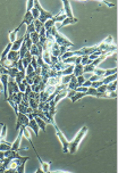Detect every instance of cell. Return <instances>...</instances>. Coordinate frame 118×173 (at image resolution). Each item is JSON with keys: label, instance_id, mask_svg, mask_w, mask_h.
Segmentation results:
<instances>
[{"label": "cell", "instance_id": "1f68e13d", "mask_svg": "<svg viewBox=\"0 0 118 173\" xmlns=\"http://www.w3.org/2000/svg\"><path fill=\"white\" fill-rule=\"evenodd\" d=\"M92 61L89 59V56H82V59H81V65L86 66V65H91Z\"/></svg>", "mask_w": 118, "mask_h": 173}, {"label": "cell", "instance_id": "e575fe53", "mask_svg": "<svg viewBox=\"0 0 118 173\" xmlns=\"http://www.w3.org/2000/svg\"><path fill=\"white\" fill-rule=\"evenodd\" d=\"M94 66L93 65H86V66H83V72L84 73H92L93 74V72H94Z\"/></svg>", "mask_w": 118, "mask_h": 173}, {"label": "cell", "instance_id": "c3c4849f", "mask_svg": "<svg viewBox=\"0 0 118 173\" xmlns=\"http://www.w3.org/2000/svg\"><path fill=\"white\" fill-rule=\"evenodd\" d=\"M91 84H92V82H90L89 80H86L84 83L82 84V86H84V88H90V86H91Z\"/></svg>", "mask_w": 118, "mask_h": 173}, {"label": "cell", "instance_id": "816d5d0a", "mask_svg": "<svg viewBox=\"0 0 118 173\" xmlns=\"http://www.w3.org/2000/svg\"><path fill=\"white\" fill-rule=\"evenodd\" d=\"M4 159H5V153L0 152V162H4Z\"/></svg>", "mask_w": 118, "mask_h": 173}, {"label": "cell", "instance_id": "b9f144b4", "mask_svg": "<svg viewBox=\"0 0 118 173\" xmlns=\"http://www.w3.org/2000/svg\"><path fill=\"white\" fill-rule=\"evenodd\" d=\"M42 81L41 75H35L33 79V84H40V82Z\"/></svg>", "mask_w": 118, "mask_h": 173}, {"label": "cell", "instance_id": "60d3db41", "mask_svg": "<svg viewBox=\"0 0 118 173\" xmlns=\"http://www.w3.org/2000/svg\"><path fill=\"white\" fill-rule=\"evenodd\" d=\"M59 50H60V56H63L65 52H67L68 50H69V47H66V46H60ZM60 56H59V57H60Z\"/></svg>", "mask_w": 118, "mask_h": 173}, {"label": "cell", "instance_id": "ab89813d", "mask_svg": "<svg viewBox=\"0 0 118 173\" xmlns=\"http://www.w3.org/2000/svg\"><path fill=\"white\" fill-rule=\"evenodd\" d=\"M112 41H114V38H112L111 35H109V36H107V38L102 41V43H104V44H112Z\"/></svg>", "mask_w": 118, "mask_h": 173}, {"label": "cell", "instance_id": "f5cc1de1", "mask_svg": "<svg viewBox=\"0 0 118 173\" xmlns=\"http://www.w3.org/2000/svg\"><path fill=\"white\" fill-rule=\"evenodd\" d=\"M49 173H70V172H66V171H53V172H49Z\"/></svg>", "mask_w": 118, "mask_h": 173}, {"label": "cell", "instance_id": "681fc988", "mask_svg": "<svg viewBox=\"0 0 118 173\" xmlns=\"http://www.w3.org/2000/svg\"><path fill=\"white\" fill-rule=\"evenodd\" d=\"M5 171H6V166L4 163H1L0 164V173H5Z\"/></svg>", "mask_w": 118, "mask_h": 173}, {"label": "cell", "instance_id": "bcb514c9", "mask_svg": "<svg viewBox=\"0 0 118 173\" xmlns=\"http://www.w3.org/2000/svg\"><path fill=\"white\" fill-rule=\"evenodd\" d=\"M100 5H104V6H108V7H115V4H110L108 1H102V2H99Z\"/></svg>", "mask_w": 118, "mask_h": 173}, {"label": "cell", "instance_id": "d6986e66", "mask_svg": "<svg viewBox=\"0 0 118 173\" xmlns=\"http://www.w3.org/2000/svg\"><path fill=\"white\" fill-rule=\"evenodd\" d=\"M10 98L14 103L16 105H19L22 103V98H23V92H17V94H14V95L11 96V97H8Z\"/></svg>", "mask_w": 118, "mask_h": 173}, {"label": "cell", "instance_id": "44dd1931", "mask_svg": "<svg viewBox=\"0 0 118 173\" xmlns=\"http://www.w3.org/2000/svg\"><path fill=\"white\" fill-rule=\"evenodd\" d=\"M117 80V73L116 74H112V75H109V76H106V78H102V83L103 84H109L111 82L116 81Z\"/></svg>", "mask_w": 118, "mask_h": 173}, {"label": "cell", "instance_id": "4dcf8cb0", "mask_svg": "<svg viewBox=\"0 0 118 173\" xmlns=\"http://www.w3.org/2000/svg\"><path fill=\"white\" fill-rule=\"evenodd\" d=\"M66 17H67V16L65 15V13H61V14H58L57 16H53L55 21H56V23H61Z\"/></svg>", "mask_w": 118, "mask_h": 173}, {"label": "cell", "instance_id": "52a82bcc", "mask_svg": "<svg viewBox=\"0 0 118 173\" xmlns=\"http://www.w3.org/2000/svg\"><path fill=\"white\" fill-rule=\"evenodd\" d=\"M32 148H33V150L35 152V155H36V157H38V159H39V162H40V164H41V170H42L44 173H49L50 172V165H51V162H43L42 159H41V157H40V155L38 154V152L35 150V148H34V146H32Z\"/></svg>", "mask_w": 118, "mask_h": 173}, {"label": "cell", "instance_id": "f907efd6", "mask_svg": "<svg viewBox=\"0 0 118 173\" xmlns=\"http://www.w3.org/2000/svg\"><path fill=\"white\" fill-rule=\"evenodd\" d=\"M5 173H16V170L15 169H7Z\"/></svg>", "mask_w": 118, "mask_h": 173}, {"label": "cell", "instance_id": "8992f818", "mask_svg": "<svg viewBox=\"0 0 118 173\" xmlns=\"http://www.w3.org/2000/svg\"><path fill=\"white\" fill-rule=\"evenodd\" d=\"M19 92V89H18V86L15 82L14 79H8V86H7V94H8V97H11L14 94H17Z\"/></svg>", "mask_w": 118, "mask_h": 173}, {"label": "cell", "instance_id": "83f0119b", "mask_svg": "<svg viewBox=\"0 0 118 173\" xmlns=\"http://www.w3.org/2000/svg\"><path fill=\"white\" fill-rule=\"evenodd\" d=\"M73 71H74V65H68L64 71H61V75H70L73 74Z\"/></svg>", "mask_w": 118, "mask_h": 173}, {"label": "cell", "instance_id": "7402d4cb", "mask_svg": "<svg viewBox=\"0 0 118 173\" xmlns=\"http://www.w3.org/2000/svg\"><path fill=\"white\" fill-rule=\"evenodd\" d=\"M77 88V81H76V78L73 75V78L70 79L69 83L67 84V90H75Z\"/></svg>", "mask_w": 118, "mask_h": 173}, {"label": "cell", "instance_id": "6da1fadb", "mask_svg": "<svg viewBox=\"0 0 118 173\" xmlns=\"http://www.w3.org/2000/svg\"><path fill=\"white\" fill-rule=\"evenodd\" d=\"M87 131H89V128L84 125V127H82V129L78 131V133L75 136V138L73 139L70 142H69V147H68V153L70 154V155H74L76 152H77V149L80 147V144H81V141L83 140L85 136H86V133H87Z\"/></svg>", "mask_w": 118, "mask_h": 173}, {"label": "cell", "instance_id": "5bb4252c", "mask_svg": "<svg viewBox=\"0 0 118 173\" xmlns=\"http://www.w3.org/2000/svg\"><path fill=\"white\" fill-rule=\"evenodd\" d=\"M59 48H60V46H58L56 42H53V44L51 46L50 50H49L51 56H53V57H59V56H60V50H59Z\"/></svg>", "mask_w": 118, "mask_h": 173}, {"label": "cell", "instance_id": "8fae6325", "mask_svg": "<svg viewBox=\"0 0 118 173\" xmlns=\"http://www.w3.org/2000/svg\"><path fill=\"white\" fill-rule=\"evenodd\" d=\"M57 32H58V30H57V27H56V26H52L51 29L47 30V31H45V36H47V39H48V40H52V41H55L53 39H55V35L57 34Z\"/></svg>", "mask_w": 118, "mask_h": 173}, {"label": "cell", "instance_id": "d4e9b609", "mask_svg": "<svg viewBox=\"0 0 118 173\" xmlns=\"http://www.w3.org/2000/svg\"><path fill=\"white\" fill-rule=\"evenodd\" d=\"M56 25V21H55V18L52 17V18H50V19H48L44 24H43V27L45 29V31L47 30H49V29H51L52 26H55Z\"/></svg>", "mask_w": 118, "mask_h": 173}, {"label": "cell", "instance_id": "d6a6232c", "mask_svg": "<svg viewBox=\"0 0 118 173\" xmlns=\"http://www.w3.org/2000/svg\"><path fill=\"white\" fill-rule=\"evenodd\" d=\"M30 52H31V55H32V56H34V57H39V56H41V55L39 54V50H38V47H36L35 44H33V46H32V48H31V50H30Z\"/></svg>", "mask_w": 118, "mask_h": 173}, {"label": "cell", "instance_id": "e0dca14e", "mask_svg": "<svg viewBox=\"0 0 118 173\" xmlns=\"http://www.w3.org/2000/svg\"><path fill=\"white\" fill-rule=\"evenodd\" d=\"M60 79L61 76H55V78H49L48 79V82H47V86H57L60 84Z\"/></svg>", "mask_w": 118, "mask_h": 173}, {"label": "cell", "instance_id": "277c9868", "mask_svg": "<svg viewBox=\"0 0 118 173\" xmlns=\"http://www.w3.org/2000/svg\"><path fill=\"white\" fill-rule=\"evenodd\" d=\"M28 122H30V120H28V117L26 116L25 114H21V113H18V114L16 115V125H15V131L18 132L22 127H26V128H27Z\"/></svg>", "mask_w": 118, "mask_h": 173}, {"label": "cell", "instance_id": "db71d44e", "mask_svg": "<svg viewBox=\"0 0 118 173\" xmlns=\"http://www.w3.org/2000/svg\"><path fill=\"white\" fill-rule=\"evenodd\" d=\"M35 173H44V172H43V171L41 170V169H38V170L35 171Z\"/></svg>", "mask_w": 118, "mask_h": 173}, {"label": "cell", "instance_id": "ee69618b", "mask_svg": "<svg viewBox=\"0 0 118 173\" xmlns=\"http://www.w3.org/2000/svg\"><path fill=\"white\" fill-rule=\"evenodd\" d=\"M75 94H76V91L75 90H68V92H67V98H73L74 96H75Z\"/></svg>", "mask_w": 118, "mask_h": 173}, {"label": "cell", "instance_id": "7bdbcfd3", "mask_svg": "<svg viewBox=\"0 0 118 173\" xmlns=\"http://www.w3.org/2000/svg\"><path fill=\"white\" fill-rule=\"evenodd\" d=\"M99 80H102V78L101 76L95 75V74H92V76L89 79V81H90V82H95V81H99Z\"/></svg>", "mask_w": 118, "mask_h": 173}, {"label": "cell", "instance_id": "cb8c5ba5", "mask_svg": "<svg viewBox=\"0 0 118 173\" xmlns=\"http://www.w3.org/2000/svg\"><path fill=\"white\" fill-rule=\"evenodd\" d=\"M117 80L116 81H114V82H111L109 84H107V92H116V90H117Z\"/></svg>", "mask_w": 118, "mask_h": 173}, {"label": "cell", "instance_id": "3957f363", "mask_svg": "<svg viewBox=\"0 0 118 173\" xmlns=\"http://www.w3.org/2000/svg\"><path fill=\"white\" fill-rule=\"evenodd\" d=\"M53 127H55V130H56V134H57V137H58V139L60 140V142H61V146H63V153H64V154H68L69 141H68L67 139H66V137L64 136V133L61 132V130L57 127V124H53Z\"/></svg>", "mask_w": 118, "mask_h": 173}, {"label": "cell", "instance_id": "7dc6e473", "mask_svg": "<svg viewBox=\"0 0 118 173\" xmlns=\"http://www.w3.org/2000/svg\"><path fill=\"white\" fill-rule=\"evenodd\" d=\"M31 91H32V89H31V86H26L25 91H24V95L28 96L30 94H31Z\"/></svg>", "mask_w": 118, "mask_h": 173}, {"label": "cell", "instance_id": "836d02e7", "mask_svg": "<svg viewBox=\"0 0 118 173\" xmlns=\"http://www.w3.org/2000/svg\"><path fill=\"white\" fill-rule=\"evenodd\" d=\"M6 133H7V125L6 124H2L1 132H0V140H4V138L6 137Z\"/></svg>", "mask_w": 118, "mask_h": 173}, {"label": "cell", "instance_id": "4316f807", "mask_svg": "<svg viewBox=\"0 0 118 173\" xmlns=\"http://www.w3.org/2000/svg\"><path fill=\"white\" fill-rule=\"evenodd\" d=\"M27 51H28V50H27V48H26L25 43L23 42V44L21 46V48H19V50H18V52H19V59H23V58H24V55H25Z\"/></svg>", "mask_w": 118, "mask_h": 173}, {"label": "cell", "instance_id": "74e56055", "mask_svg": "<svg viewBox=\"0 0 118 173\" xmlns=\"http://www.w3.org/2000/svg\"><path fill=\"white\" fill-rule=\"evenodd\" d=\"M31 14H32V16H33L34 19H39V16H40V14H39V10L35 8L33 6V8L31 10Z\"/></svg>", "mask_w": 118, "mask_h": 173}, {"label": "cell", "instance_id": "ffe728a7", "mask_svg": "<svg viewBox=\"0 0 118 173\" xmlns=\"http://www.w3.org/2000/svg\"><path fill=\"white\" fill-rule=\"evenodd\" d=\"M27 127H30L31 128V130L33 131L34 133H35V136H39V127H38V124H36V122H35V120H30V122H28V125Z\"/></svg>", "mask_w": 118, "mask_h": 173}, {"label": "cell", "instance_id": "ba28073f", "mask_svg": "<svg viewBox=\"0 0 118 173\" xmlns=\"http://www.w3.org/2000/svg\"><path fill=\"white\" fill-rule=\"evenodd\" d=\"M78 22V18H75V17H72V18H69V17H66L61 23H56V27H57V30L58 29H60V27H64V26H66V25H70V24H75V23H77Z\"/></svg>", "mask_w": 118, "mask_h": 173}, {"label": "cell", "instance_id": "7c38bea8", "mask_svg": "<svg viewBox=\"0 0 118 173\" xmlns=\"http://www.w3.org/2000/svg\"><path fill=\"white\" fill-rule=\"evenodd\" d=\"M23 41H24V36H21V38H17L16 40L13 42V46H11V50L13 51H18L21 46L23 44Z\"/></svg>", "mask_w": 118, "mask_h": 173}, {"label": "cell", "instance_id": "f35d334b", "mask_svg": "<svg viewBox=\"0 0 118 173\" xmlns=\"http://www.w3.org/2000/svg\"><path fill=\"white\" fill-rule=\"evenodd\" d=\"M97 91L99 94H106L107 92V84H102L99 88H97Z\"/></svg>", "mask_w": 118, "mask_h": 173}, {"label": "cell", "instance_id": "5b68a950", "mask_svg": "<svg viewBox=\"0 0 118 173\" xmlns=\"http://www.w3.org/2000/svg\"><path fill=\"white\" fill-rule=\"evenodd\" d=\"M55 42L57 43L58 46H66V47H73L74 46V43L72 42V41H69L66 36H64L63 34H60L59 32H57V34L55 35Z\"/></svg>", "mask_w": 118, "mask_h": 173}, {"label": "cell", "instance_id": "9a60e30c", "mask_svg": "<svg viewBox=\"0 0 118 173\" xmlns=\"http://www.w3.org/2000/svg\"><path fill=\"white\" fill-rule=\"evenodd\" d=\"M84 72H83V65L81 64H77V65H74V71H73V75L77 78V76H81L83 75Z\"/></svg>", "mask_w": 118, "mask_h": 173}, {"label": "cell", "instance_id": "7a4b0ae2", "mask_svg": "<svg viewBox=\"0 0 118 173\" xmlns=\"http://www.w3.org/2000/svg\"><path fill=\"white\" fill-rule=\"evenodd\" d=\"M33 2H34V7L39 10V14H40V16H39V21H40L42 24H44L48 19H50V18L53 17V14H52L51 11H47V10H44L38 0H33Z\"/></svg>", "mask_w": 118, "mask_h": 173}, {"label": "cell", "instance_id": "484cf974", "mask_svg": "<svg viewBox=\"0 0 118 173\" xmlns=\"http://www.w3.org/2000/svg\"><path fill=\"white\" fill-rule=\"evenodd\" d=\"M72 78H73V74H70V75H63V76H61V79H60V84L67 86Z\"/></svg>", "mask_w": 118, "mask_h": 173}, {"label": "cell", "instance_id": "f6af8a7d", "mask_svg": "<svg viewBox=\"0 0 118 173\" xmlns=\"http://www.w3.org/2000/svg\"><path fill=\"white\" fill-rule=\"evenodd\" d=\"M86 90H87V88H84V86H78L75 89L76 92H85Z\"/></svg>", "mask_w": 118, "mask_h": 173}, {"label": "cell", "instance_id": "4fadbf2b", "mask_svg": "<svg viewBox=\"0 0 118 173\" xmlns=\"http://www.w3.org/2000/svg\"><path fill=\"white\" fill-rule=\"evenodd\" d=\"M22 26H23V23H21V24L17 26L14 31L9 32V42L10 43H13L17 39V33H18V31L21 30V27H22Z\"/></svg>", "mask_w": 118, "mask_h": 173}, {"label": "cell", "instance_id": "9c48e42d", "mask_svg": "<svg viewBox=\"0 0 118 173\" xmlns=\"http://www.w3.org/2000/svg\"><path fill=\"white\" fill-rule=\"evenodd\" d=\"M19 59V52L18 51H13V50H10L9 54L7 55V61L9 63H17Z\"/></svg>", "mask_w": 118, "mask_h": 173}, {"label": "cell", "instance_id": "f1b7e54d", "mask_svg": "<svg viewBox=\"0 0 118 173\" xmlns=\"http://www.w3.org/2000/svg\"><path fill=\"white\" fill-rule=\"evenodd\" d=\"M33 24H34V27H35V32H36V33H40L41 29L43 27V24L39 21V19H34Z\"/></svg>", "mask_w": 118, "mask_h": 173}, {"label": "cell", "instance_id": "2e32d148", "mask_svg": "<svg viewBox=\"0 0 118 173\" xmlns=\"http://www.w3.org/2000/svg\"><path fill=\"white\" fill-rule=\"evenodd\" d=\"M34 18L32 16V14H31V11H26L25 15H24V18H23V21H22V23L23 24H26V25H30L31 23H33Z\"/></svg>", "mask_w": 118, "mask_h": 173}, {"label": "cell", "instance_id": "f546056e", "mask_svg": "<svg viewBox=\"0 0 118 173\" xmlns=\"http://www.w3.org/2000/svg\"><path fill=\"white\" fill-rule=\"evenodd\" d=\"M30 39H31V41H32L33 44H38L39 43V33H36V32L31 33L30 34Z\"/></svg>", "mask_w": 118, "mask_h": 173}, {"label": "cell", "instance_id": "603a6c76", "mask_svg": "<svg viewBox=\"0 0 118 173\" xmlns=\"http://www.w3.org/2000/svg\"><path fill=\"white\" fill-rule=\"evenodd\" d=\"M34 120H35V122H36V124H38L39 129H41L43 132H45V125H47V123L43 121L42 119H40V117H35Z\"/></svg>", "mask_w": 118, "mask_h": 173}, {"label": "cell", "instance_id": "d590c367", "mask_svg": "<svg viewBox=\"0 0 118 173\" xmlns=\"http://www.w3.org/2000/svg\"><path fill=\"white\" fill-rule=\"evenodd\" d=\"M25 163L26 162H22L21 164L16 167V172L17 173H24V170H25Z\"/></svg>", "mask_w": 118, "mask_h": 173}, {"label": "cell", "instance_id": "30bf717a", "mask_svg": "<svg viewBox=\"0 0 118 173\" xmlns=\"http://www.w3.org/2000/svg\"><path fill=\"white\" fill-rule=\"evenodd\" d=\"M63 5H64L65 15L69 18L74 17V16H73V11H72V7H70V2H69V1H66V0H64V1H63Z\"/></svg>", "mask_w": 118, "mask_h": 173}, {"label": "cell", "instance_id": "ac0fdd59", "mask_svg": "<svg viewBox=\"0 0 118 173\" xmlns=\"http://www.w3.org/2000/svg\"><path fill=\"white\" fill-rule=\"evenodd\" d=\"M11 150V144H9L5 140H0V152H8Z\"/></svg>", "mask_w": 118, "mask_h": 173}, {"label": "cell", "instance_id": "8d00e7d4", "mask_svg": "<svg viewBox=\"0 0 118 173\" xmlns=\"http://www.w3.org/2000/svg\"><path fill=\"white\" fill-rule=\"evenodd\" d=\"M33 32H35V27H34L33 23H31L30 25H27V27H26V34H31Z\"/></svg>", "mask_w": 118, "mask_h": 173}]
</instances>
